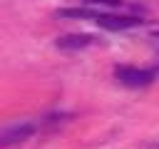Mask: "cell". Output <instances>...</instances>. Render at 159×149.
<instances>
[{
    "instance_id": "obj_1",
    "label": "cell",
    "mask_w": 159,
    "mask_h": 149,
    "mask_svg": "<svg viewBox=\"0 0 159 149\" xmlns=\"http://www.w3.org/2000/svg\"><path fill=\"white\" fill-rule=\"evenodd\" d=\"M114 74L127 87H144V84H149L157 77V70H139V67H124V65H119L114 70Z\"/></svg>"
},
{
    "instance_id": "obj_2",
    "label": "cell",
    "mask_w": 159,
    "mask_h": 149,
    "mask_svg": "<svg viewBox=\"0 0 159 149\" xmlns=\"http://www.w3.org/2000/svg\"><path fill=\"white\" fill-rule=\"evenodd\" d=\"M32 134H35V124H30V122L10 124V127L0 129V147H12V144H20V142L30 139Z\"/></svg>"
},
{
    "instance_id": "obj_3",
    "label": "cell",
    "mask_w": 159,
    "mask_h": 149,
    "mask_svg": "<svg viewBox=\"0 0 159 149\" xmlns=\"http://www.w3.org/2000/svg\"><path fill=\"white\" fill-rule=\"evenodd\" d=\"M94 20H97V25L104 27V30H127V27H137V25H142L139 17H127V15H104V12H99Z\"/></svg>"
},
{
    "instance_id": "obj_4",
    "label": "cell",
    "mask_w": 159,
    "mask_h": 149,
    "mask_svg": "<svg viewBox=\"0 0 159 149\" xmlns=\"http://www.w3.org/2000/svg\"><path fill=\"white\" fill-rule=\"evenodd\" d=\"M89 45H94L92 35H62L57 40V47H62V50H82Z\"/></svg>"
},
{
    "instance_id": "obj_5",
    "label": "cell",
    "mask_w": 159,
    "mask_h": 149,
    "mask_svg": "<svg viewBox=\"0 0 159 149\" xmlns=\"http://www.w3.org/2000/svg\"><path fill=\"white\" fill-rule=\"evenodd\" d=\"M60 17H80V20H94L99 12L89 10V7H60L57 10Z\"/></svg>"
},
{
    "instance_id": "obj_6",
    "label": "cell",
    "mask_w": 159,
    "mask_h": 149,
    "mask_svg": "<svg viewBox=\"0 0 159 149\" xmlns=\"http://www.w3.org/2000/svg\"><path fill=\"white\" fill-rule=\"evenodd\" d=\"M87 2H99V5H112V7H117L122 0H87Z\"/></svg>"
},
{
    "instance_id": "obj_7",
    "label": "cell",
    "mask_w": 159,
    "mask_h": 149,
    "mask_svg": "<svg viewBox=\"0 0 159 149\" xmlns=\"http://www.w3.org/2000/svg\"><path fill=\"white\" fill-rule=\"evenodd\" d=\"M144 149H159V147H157V144H152V147H144Z\"/></svg>"
},
{
    "instance_id": "obj_8",
    "label": "cell",
    "mask_w": 159,
    "mask_h": 149,
    "mask_svg": "<svg viewBox=\"0 0 159 149\" xmlns=\"http://www.w3.org/2000/svg\"><path fill=\"white\" fill-rule=\"evenodd\" d=\"M157 37H159V30H157Z\"/></svg>"
}]
</instances>
